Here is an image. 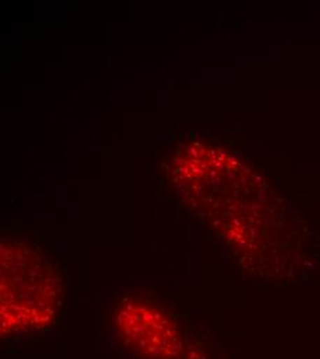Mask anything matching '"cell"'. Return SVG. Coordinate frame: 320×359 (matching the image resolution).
Returning <instances> with one entry per match:
<instances>
[{"mask_svg":"<svg viewBox=\"0 0 320 359\" xmlns=\"http://www.w3.org/2000/svg\"><path fill=\"white\" fill-rule=\"evenodd\" d=\"M60 278L51 263L24 242L1 245V325L41 327L58 306Z\"/></svg>","mask_w":320,"mask_h":359,"instance_id":"cell-1","label":"cell"}]
</instances>
